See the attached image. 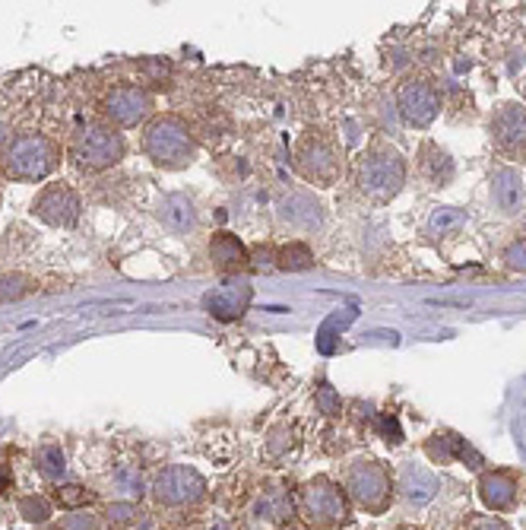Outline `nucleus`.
Here are the masks:
<instances>
[{
  "label": "nucleus",
  "instance_id": "1",
  "mask_svg": "<svg viewBox=\"0 0 526 530\" xmlns=\"http://www.w3.org/2000/svg\"><path fill=\"white\" fill-rule=\"evenodd\" d=\"M292 169L314 188H333L346 175V153L330 134L308 127L292 146Z\"/></svg>",
  "mask_w": 526,
  "mask_h": 530
},
{
  "label": "nucleus",
  "instance_id": "2",
  "mask_svg": "<svg viewBox=\"0 0 526 530\" xmlns=\"http://www.w3.org/2000/svg\"><path fill=\"white\" fill-rule=\"evenodd\" d=\"M355 185L374 204H390L406 185L403 153L390 143H371L359 156V166H355Z\"/></svg>",
  "mask_w": 526,
  "mask_h": 530
},
{
  "label": "nucleus",
  "instance_id": "3",
  "mask_svg": "<svg viewBox=\"0 0 526 530\" xmlns=\"http://www.w3.org/2000/svg\"><path fill=\"white\" fill-rule=\"evenodd\" d=\"M143 153L159 169H187L197 156V140L184 118L159 115L143 131Z\"/></svg>",
  "mask_w": 526,
  "mask_h": 530
},
{
  "label": "nucleus",
  "instance_id": "4",
  "mask_svg": "<svg viewBox=\"0 0 526 530\" xmlns=\"http://www.w3.org/2000/svg\"><path fill=\"white\" fill-rule=\"evenodd\" d=\"M61 166V146L48 134H16L0 153V172L10 181H42Z\"/></svg>",
  "mask_w": 526,
  "mask_h": 530
},
{
  "label": "nucleus",
  "instance_id": "5",
  "mask_svg": "<svg viewBox=\"0 0 526 530\" xmlns=\"http://www.w3.org/2000/svg\"><path fill=\"white\" fill-rule=\"evenodd\" d=\"M295 508L311 527L317 530H336L352 521V502L340 483L330 477H314L308 480L295 496Z\"/></svg>",
  "mask_w": 526,
  "mask_h": 530
},
{
  "label": "nucleus",
  "instance_id": "6",
  "mask_svg": "<svg viewBox=\"0 0 526 530\" xmlns=\"http://www.w3.org/2000/svg\"><path fill=\"white\" fill-rule=\"evenodd\" d=\"M124 159V137L105 121L83 124L70 140V162L80 172H105Z\"/></svg>",
  "mask_w": 526,
  "mask_h": 530
},
{
  "label": "nucleus",
  "instance_id": "7",
  "mask_svg": "<svg viewBox=\"0 0 526 530\" xmlns=\"http://www.w3.org/2000/svg\"><path fill=\"white\" fill-rule=\"evenodd\" d=\"M343 489H346L349 502H355L362 511H368V515H384L393 496H397V486H393L390 470L374 458L352 461L346 470Z\"/></svg>",
  "mask_w": 526,
  "mask_h": 530
},
{
  "label": "nucleus",
  "instance_id": "8",
  "mask_svg": "<svg viewBox=\"0 0 526 530\" xmlns=\"http://www.w3.org/2000/svg\"><path fill=\"white\" fill-rule=\"evenodd\" d=\"M488 137L498 150L501 159L507 162H526V105L520 102H501L492 121H488Z\"/></svg>",
  "mask_w": 526,
  "mask_h": 530
},
{
  "label": "nucleus",
  "instance_id": "9",
  "mask_svg": "<svg viewBox=\"0 0 526 530\" xmlns=\"http://www.w3.org/2000/svg\"><path fill=\"white\" fill-rule=\"evenodd\" d=\"M203 496H206V480L187 464H172V467L159 470V477L153 483V499L156 505H165V508L197 505Z\"/></svg>",
  "mask_w": 526,
  "mask_h": 530
},
{
  "label": "nucleus",
  "instance_id": "10",
  "mask_svg": "<svg viewBox=\"0 0 526 530\" xmlns=\"http://www.w3.org/2000/svg\"><path fill=\"white\" fill-rule=\"evenodd\" d=\"M400 115L409 127H428L441 115V89L425 77H409L397 93Z\"/></svg>",
  "mask_w": 526,
  "mask_h": 530
},
{
  "label": "nucleus",
  "instance_id": "11",
  "mask_svg": "<svg viewBox=\"0 0 526 530\" xmlns=\"http://www.w3.org/2000/svg\"><path fill=\"white\" fill-rule=\"evenodd\" d=\"M32 213L42 219L45 226H54V229H73L80 223V213H83V204H80V194L73 191L64 181L58 185H48L39 191V197L32 200Z\"/></svg>",
  "mask_w": 526,
  "mask_h": 530
},
{
  "label": "nucleus",
  "instance_id": "12",
  "mask_svg": "<svg viewBox=\"0 0 526 530\" xmlns=\"http://www.w3.org/2000/svg\"><path fill=\"white\" fill-rule=\"evenodd\" d=\"M153 96L143 86H115L102 102V115L111 127H137L153 115Z\"/></svg>",
  "mask_w": 526,
  "mask_h": 530
},
{
  "label": "nucleus",
  "instance_id": "13",
  "mask_svg": "<svg viewBox=\"0 0 526 530\" xmlns=\"http://www.w3.org/2000/svg\"><path fill=\"white\" fill-rule=\"evenodd\" d=\"M279 223L295 232H314L324 226V204L311 191H292L276 204Z\"/></svg>",
  "mask_w": 526,
  "mask_h": 530
},
{
  "label": "nucleus",
  "instance_id": "14",
  "mask_svg": "<svg viewBox=\"0 0 526 530\" xmlns=\"http://www.w3.org/2000/svg\"><path fill=\"white\" fill-rule=\"evenodd\" d=\"M251 283L248 280H241V277H229L222 286H216L213 292H206V312H210L216 321H235L241 318L244 312H248V305H251Z\"/></svg>",
  "mask_w": 526,
  "mask_h": 530
},
{
  "label": "nucleus",
  "instance_id": "15",
  "mask_svg": "<svg viewBox=\"0 0 526 530\" xmlns=\"http://www.w3.org/2000/svg\"><path fill=\"white\" fill-rule=\"evenodd\" d=\"M479 499L488 511H511L520 499V480L514 470H485L479 477Z\"/></svg>",
  "mask_w": 526,
  "mask_h": 530
},
{
  "label": "nucleus",
  "instance_id": "16",
  "mask_svg": "<svg viewBox=\"0 0 526 530\" xmlns=\"http://www.w3.org/2000/svg\"><path fill=\"white\" fill-rule=\"evenodd\" d=\"M393 486H397L403 502L412 505V508H422V505H428L431 499L438 496V477L428 467L416 464V461H409V464L400 467V477L393 480Z\"/></svg>",
  "mask_w": 526,
  "mask_h": 530
},
{
  "label": "nucleus",
  "instance_id": "17",
  "mask_svg": "<svg viewBox=\"0 0 526 530\" xmlns=\"http://www.w3.org/2000/svg\"><path fill=\"white\" fill-rule=\"evenodd\" d=\"M156 216L172 235H191L200 223L197 204L187 194H165L156 204Z\"/></svg>",
  "mask_w": 526,
  "mask_h": 530
},
{
  "label": "nucleus",
  "instance_id": "18",
  "mask_svg": "<svg viewBox=\"0 0 526 530\" xmlns=\"http://www.w3.org/2000/svg\"><path fill=\"white\" fill-rule=\"evenodd\" d=\"M428 458L435 464H454V461H469V467H482V454L476 448H469L466 438L454 435V432H438L428 438Z\"/></svg>",
  "mask_w": 526,
  "mask_h": 530
},
{
  "label": "nucleus",
  "instance_id": "19",
  "mask_svg": "<svg viewBox=\"0 0 526 530\" xmlns=\"http://www.w3.org/2000/svg\"><path fill=\"white\" fill-rule=\"evenodd\" d=\"M210 261H213V267L219 273H229V277H235V273H241L244 267L251 264L248 248H244V242L238 239V235H232V232H216L213 235Z\"/></svg>",
  "mask_w": 526,
  "mask_h": 530
},
{
  "label": "nucleus",
  "instance_id": "20",
  "mask_svg": "<svg viewBox=\"0 0 526 530\" xmlns=\"http://www.w3.org/2000/svg\"><path fill=\"white\" fill-rule=\"evenodd\" d=\"M523 197H526V185L517 169L511 166H498L492 172V200L501 213H517L523 207Z\"/></svg>",
  "mask_w": 526,
  "mask_h": 530
},
{
  "label": "nucleus",
  "instance_id": "21",
  "mask_svg": "<svg viewBox=\"0 0 526 530\" xmlns=\"http://www.w3.org/2000/svg\"><path fill=\"white\" fill-rule=\"evenodd\" d=\"M419 169L422 175L428 178V185H435V188H444L450 185V178H454V159H450L441 146L435 143H422V153H419Z\"/></svg>",
  "mask_w": 526,
  "mask_h": 530
},
{
  "label": "nucleus",
  "instance_id": "22",
  "mask_svg": "<svg viewBox=\"0 0 526 530\" xmlns=\"http://www.w3.org/2000/svg\"><path fill=\"white\" fill-rule=\"evenodd\" d=\"M276 267L289 273H302L314 267V251L305 242H289L276 251Z\"/></svg>",
  "mask_w": 526,
  "mask_h": 530
},
{
  "label": "nucleus",
  "instance_id": "23",
  "mask_svg": "<svg viewBox=\"0 0 526 530\" xmlns=\"http://www.w3.org/2000/svg\"><path fill=\"white\" fill-rule=\"evenodd\" d=\"M35 467H39L45 480H61L67 473V458H64L61 445H42L35 451Z\"/></svg>",
  "mask_w": 526,
  "mask_h": 530
},
{
  "label": "nucleus",
  "instance_id": "24",
  "mask_svg": "<svg viewBox=\"0 0 526 530\" xmlns=\"http://www.w3.org/2000/svg\"><path fill=\"white\" fill-rule=\"evenodd\" d=\"M466 223V213L457 210V207H438L435 213L428 216V232L431 235H450V232H457L463 229Z\"/></svg>",
  "mask_w": 526,
  "mask_h": 530
},
{
  "label": "nucleus",
  "instance_id": "25",
  "mask_svg": "<svg viewBox=\"0 0 526 530\" xmlns=\"http://www.w3.org/2000/svg\"><path fill=\"white\" fill-rule=\"evenodd\" d=\"M292 508H295L292 496L286 499L283 492L270 489V492H263V499H260V518H273V521H279V518L292 515Z\"/></svg>",
  "mask_w": 526,
  "mask_h": 530
},
{
  "label": "nucleus",
  "instance_id": "26",
  "mask_svg": "<svg viewBox=\"0 0 526 530\" xmlns=\"http://www.w3.org/2000/svg\"><path fill=\"white\" fill-rule=\"evenodd\" d=\"M20 515L32 524H42L51 518V505L42 496H23L20 499Z\"/></svg>",
  "mask_w": 526,
  "mask_h": 530
},
{
  "label": "nucleus",
  "instance_id": "27",
  "mask_svg": "<svg viewBox=\"0 0 526 530\" xmlns=\"http://www.w3.org/2000/svg\"><path fill=\"white\" fill-rule=\"evenodd\" d=\"M58 502L70 511H80V505L92 502V492H86L83 486H61L58 489Z\"/></svg>",
  "mask_w": 526,
  "mask_h": 530
},
{
  "label": "nucleus",
  "instance_id": "28",
  "mask_svg": "<svg viewBox=\"0 0 526 530\" xmlns=\"http://www.w3.org/2000/svg\"><path fill=\"white\" fill-rule=\"evenodd\" d=\"M99 527V515L92 511H70V515L61 518V530H96Z\"/></svg>",
  "mask_w": 526,
  "mask_h": 530
},
{
  "label": "nucleus",
  "instance_id": "29",
  "mask_svg": "<svg viewBox=\"0 0 526 530\" xmlns=\"http://www.w3.org/2000/svg\"><path fill=\"white\" fill-rule=\"evenodd\" d=\"M504 264H507V270L526 273V239H517L504 248Z\"/></svg>",
  "mask_w": 526,
  "mask_h": 530
},
{
  "label": "nucleus",
  "instance_id": "30",
  "mask_svg": "<svg viewBox=\"0 0 526 530\" xmlns=\"http://www.w3.org/2000/svg\"><path fill=\"white\" fill-rule=\"evenodd\" d=\"M29 292V280L26 277H0V302L7 299H20Z\"/></svg>",
  "mask_w": 526,
  "mask_h": 530
},
{
  "label": "nucleus",
  "instance_id": "31",
  "mask_svg": "<svg viewBox=\"0 0 526 530\" xmlns=\"http://www.w3.org/2000/svg\"><path fill=\"white\" fill-rule=\"evenodd\" d=\"M317 404H321V410H324L327 416H336V413L343 410V400H340V394H336V391L327 385V381H324L321 388H317Z\"/></svg>",
  "mask_w": 526,
  "mask_h": 530
},
{
  "label": "nucleus",
  "instance_id": "32",
  "mask_svg": "<svg viewBox=\"0 0 526 530\" xmlns=\"http://www.w3.org/2000/svg\"><path fill=\"white\" fill-rule=\"evenodd\" d=\"M105 515H108L111 524H127V521H134L140 511H137V505H130V502H115L105 511Z\"/></svg>",
  "mask_w": 526,
  "mask_h": 530
},
{
  "label": "nucleus",
  "instance_id": "33",
  "mask_svg": "<svg viewBox=\"0 0 526 530\" xmlns=\"http://www.w3.org/2000/svg\"><path fill=\"white\" fill-rule=\"evenodd\" d=\"M469 530H511V527H507L501 518H488V515H482V518H473V521H469Z\"/></svg>",
  "mask_w": 526,
  "mask_h": 530
},
{
  "label": "nucleus",
  "instance_id": "34",
  "mask_svg": "<svg viewBox=\"0 0 526 530\" xmlns=\"http://www.w3.org/2000/svg\"><path fill=\"white\" fill-rule=\"evenodd\" d=\"M7 489H13V473L7 464H0V492H7Z\"/></svg>",
  "mask_w": 526,
  "mask_h": 530
},
{
  "label": "nucleus",
  "instance_id": "35",
  "mask_svg": "<svg viewBox=\"0 0 526 530\" xmlns=\"http://www.w3.org/2000/svg\"><path fill=\"white\" fill-rule=\"evenodd\" d=\"M279 530H308V527H298V524H283Z\"/></svg>",
  "mask_w": 526,
  "mask_h": 530
},
{
  "label": "nucleus",
  "instance_id": "36",
  "mask_svg": "<svg viewBox=\"0 0 526 530\" xmlns=\"http://www.w3.org/2000/svg\"><path fill=\"white\" fill-rule=\"evenodd\" d=\"M400 530H416V527H400Z\"/></svg>",
  "mask_w": 526,
  "mask_h": 530
},
{
  "label": "nucleus",
  "instance_id": "37",
  "mask_svg": "<svg viewBox=\"0 0 526 530\" xmlns=\"http://www.w3.org/2000/svg\"><path fill=\"white\" fill-rule=\"evenodd\" d=\"M523 96H526V93H523Z\"/></svg>",
  "mask_w": 526,
  "mask_h": 530
}]
</instances>
